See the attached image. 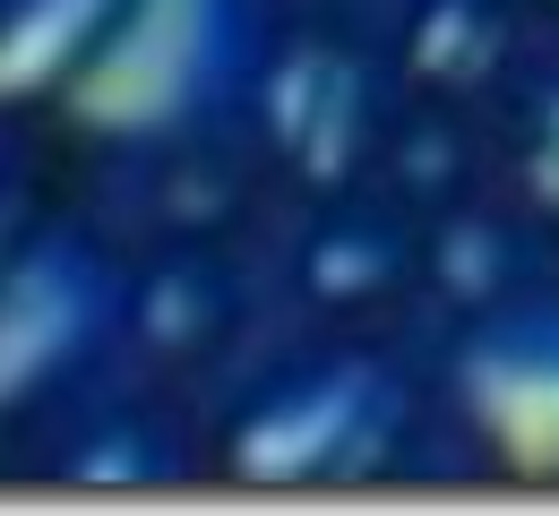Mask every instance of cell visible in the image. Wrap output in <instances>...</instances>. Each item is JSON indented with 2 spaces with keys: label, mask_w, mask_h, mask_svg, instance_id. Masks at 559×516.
<instances>
[{
  "label": "cell",
  "mask_w": 559,
  "mask_h": 516,
  "mask_svg": "<svg viewBox=\"0 0 559 516\" xmlns=\"http://www.w3.org/2000/svg\"><path fill=\"white\" fill-rule=\"evenodd\" d=\"M215 35H224V0H121L104 17V35L78 52L70 104L86 121H112V130L173 121L207 86Z\"/></svg>",
  "instance_id": "obj_1"
},
{
  "label": "cell",
  "mask_w": 559,
  "mask_h": 516,
  "mask_svg": "<svg viewBox=\"0 0 559 516\" xmlns=\"http://www.w3.org/2000/svg\"><path fill=\"white\" fill-rule=\"evenodd\" d=\"M95 310H104L95 267H86L78 250H61V241H35V250L0 276V405L26 396L44 370L61 362L78 336L95 327Z\"/></svg>",
  "instance_id": "obj_2"
},
{
  "label": "cell",
  "mask_w": 559,
  "mask_h": 516,
  "mask_svg": "<svg viewBox=\"0 0 559 516\" xmlns=\"http://www.w3.org/2000/svg\"><path fill=\"white\" fill-rule=\"evenodd\" d=\"M121 0H26V17L0 35V95L9 86H44V77H70L78 52L104 35Z\"/></svg>",
  "instance_id": "obj_3"
}]
</instances>
